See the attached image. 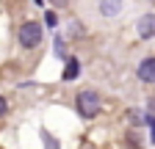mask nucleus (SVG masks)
<instances>
[{"label":"nucleus","instance_id":"obj_5","mask_svg":"<svg viewBox=\"0 0 155 149\" xmlns=\"http://www.w3.org/2000/svg\"><path fill=\"white\" fill-rule=\"evenodd\" d=\"M100 14L103 17H119L122 14V0H100Z\"/></svg>","mask_w":155,"mask_h":149},{"label":"nucleus","instance_id":"obj_3","mask_svg":"<svg viewBox=\"0 0 155 149\" xmlns=\"http://www.w3.org/2000/svg\"><path fill=\"white\" fill-rule=\"evenodd\" d=\"M136 78H139L141 83H155V55H147V58L139 64Z\"/></svg>","mask_w":155,"mask_h":149},{"label":"nucleus","instance_id":"obj_7","mask_svg":"<svg viewBox=\"0 0 155 149\" xmlns=\"http://www.w3.org/2000/svg\"><path fill=\"white\" fill-rule=\"evenodd\" d=\"M127 144H130L133 149H141V138L136 135V133H127Z\"/></svg>","mask_w":155,"mask_h":149},{"label":"nucleus","instance_id":"obj_1","mask_svg":"<svg viewBox=\"0 0 155 149\" xmlns=\"http://www.w3.org/2000/svg\"><path fill=\"white\" fill-rule=\"evenodd\" d=\"M75 102H78V110H81V116H86V119H94L97 113H100V108H103L100 94H97V91H91V88L78 91Z\"/></svg>","mask_w":155,"mask_h":149},{"label":"nucleus","instance_id":"obj_4","mask_svg":"<svg viewBox=\"0 0 155 149\" xmlns=\"http://www.w3.org/2000/svg\"><path fill=\"white\" fill-rule=\"evenodd\" d=\"M136 30H139L141 39H155V14H144L139 17V22H136Z\"/></svg>","mask_w":155,"mask_h":149},{"label":"nucleus","instance_id":"obj_8","mask_svg":"<svg viewBox=\"0 0 155 149\" xmlns=\"http://www.w3.org/2000/svg\"><path fill=\"white\" fill-rule=\"evenodd\" d=\"M8 113V102H6V97H0V119H3Z\"/></svg>","mask_w":155,"mask_h":149},{"label":"nucleus","instance_id":"obj_10","mask_svg":"<svg viewBox=\"0 0 155 149\" xmlns=\"http://www.w3.org/2000/svg\"><path fill=\"white\" fill-rule=\"evenodd\" d=\"M45 17H47V25H50V28H53V25H55V14H53V11H47V14H45Z\"/></svg>","mask_w":155,"mask_h":149},{"label":"nucleus","instance_id":"obj_2","mask_svg":"<svg viewBox=\"0 0 155 149\" xmlns=\"http://www.w3.org/2000/svg\"><path fill=\"white\" fill-rule=\"evenodd\" d=\"M42 25L39 22H22V28H19V44H22L25 50H33V47H39L42 44Z\"/></svg>","mask_w":155,"mask_h":149},{"label":"nucleus","instance_id":"obj_6","mask_svg":"<svg viewBox=\"0 0 155 149\" xmlns=\"http://www.w3.org/2000/svg\"><path fill=\"white\" fill-rule=\"evenodd\" d=\"M78 74H81V61H78V58H67V64H64V74H61V78H64V80H75Z\"/></svg>","mask_w":155,"mask_h":149},{"label":"nucleus","instance_id":"obj_12","mask_svg":"<svg viewBox=\"0 0 155 149\" xmlns=\"http://www.w3.org/2000/svg\"><path fill=\"white\" fill-rule=\"evenodd\" d=\"M150 108H152V110H155V100H150Z\"/></svg>","mask_w":155,"mask_h":149},{"label":"nucleus","instance_id":"obj_9","mask_svg":"<svg viewBox=\"0 0 155 149\" xmlns=\"http://www.w3.org/2000/svg\"><path fill=\"white\" fill-rule=\"evenodd\" d=\"M147 124H150V141L155 144V119L150 116V119H147Z\"/></svg>","mask_w":155,"mask_h":149},{"label":"nucleus","instance_id":"obj_11","mask_svg":"<svg viewBox=\"0 0 155 149\" xmlns=\"http://www.w3.org/2000/svg\"><path fill=\"white\" fill-rule=\"evenodd\" d=\"M53 6H67V0H53Z\"/></svg>","mask_w":155,"mask_h":149}]
</instances>
